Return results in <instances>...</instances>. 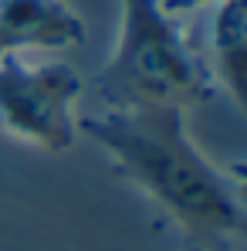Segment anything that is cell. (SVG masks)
I'll return each instance as SVG.
<instances>
[{"mask_svg": "<svg viewBox=\"0 0 247 251\" xmlns=\"http://www.w3.org/2000/svg\"><path fill=\"white\" fill-rule=\"evenodd\" d=\"M78 132L197 245L217 251L244 234L241 187L197 146L183 109H105L78 116Z\"/></svg>", "mask_w": 247, "mask_h": 251, "instance_id": "1", "label": "cell"}, {"mask_svg": "<svg viewBox=\"0 0 247 251\" xmlns=\"http://www.w3.org/2000/svg\"><path fill=\"white\" fill-rule=\"evenodd\" d=\"M105 109H193L217 95L206 58L159 0H122L119 34L98 72Z\"/></svg>", "mask_w": 247, "mask_h": 251, "instance_id": "2", "label": "cell"}, {"mask_svg": "<svg viewBox=\"0 0 247 251\" xmlns=\"http://www.w3.org/2000/svg\"><path fill=\"white\" fill-rule=\"evenodd\" d=\"M82 75L58 54H0V129L44 153H65L78 139Z\"/></svg>", "mask_w": 247, "mask_h": 251, "instance_id": "3", "label": "cell"}, {"mask_svg": "<svg viewBox=\"0 0 247 251\" xmlns=\"http://www.w3.org/2000/svg\"><path fill=\"white\" fill-rule=\"evenodd\" d=\"M10 51L58 54L85 41V21L65 0H0Z\"/></svg>", "mask_w": 247, "mask_h": 251, "instance_id": "4", "label": "cell"}, {"mask_svg": "<svg viewBox=\"0 0 247 251\" xmlns=\"http://www.w3.org/2000/svg\"><path fill=\"white\" fill-rule=\"evenodd\" d=\"M210 75L237 109H244V58H247V7L244 0L213 3L210 17Z\"/></svg>", "mask_w": 247, "mask_h": 251, "instance_id": "5", "label": "cell"}, {"mask_svg": "<svg viewBox=\"0 0 247 251\" xmlns=\"http://www.w3.org/2000/svg\"><path fill=\"white\" fill-rule=\"evenodd\" d=\"M159 3H163L173 17H180V14H190V10H200V7H213L220 0H159Z\"/></svg>", "mask_w": 247, "mask_h": 251, "instance_id": "6", "label": "cell"}, {"mask_svg": "<svg viewBox=\"0 0 247 251\" xmlns=\"http://www.w3.org/2000/svg\"><path fill=\"white\" fill-rule=\"evenodd\" d=\"M10 51V44H7V34H3V24H0V54H7Z\"/></svg>", "mask_w": 247, "mask_h": 251, "instance_id": "7", "label": "cell"}]
</instances>
